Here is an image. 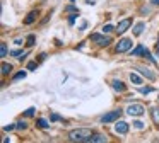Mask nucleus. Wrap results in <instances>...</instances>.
<instances>
[{"label": "nucleus", "instance_id": "f257e3e1", "mask_svg": "<svg viewBox=\"0 0 159 143\" xmlns=\"http://www.w3.org/2000/svg\"><path fill=\"white\" fill-rule=\"evenodd\" d=\"M91 135H93V131H91L89 128H79V129H74V131H70L69 140H70V141L82 143V141H87V140L91 138Z\"/></svg>", "mask_w": 159, "mask_h": 143}, {"label": "nucleus", "instance_id": "f03ea898", "mask_svg": "<svg viewBox=\"0 0 159 143\" xmlns=\"http://www.w3.org/2000/svg\"><path fill=\"white\" fill-rule=\"evenodd\" d=\"M120 116H121V111H120V109H115V111H110V112H106L104 116H101V123H103V124L115 123V121L120 119Z\"/></svg>", "mask_w": 159, "mask_h": 143}, {"label": "nucleus", "instance_id": "7ed1b4c3", "mask_svg": "<svg viewBox=\"0 0 159 143\" xmlns=\"http://www.w3.org/2000/svg\"><path fill=\"white\" fill-rule=\"evenodd\" d=\"M130 48H132V39L130 37H123V39H120L116 43L115 51H116V53H125V51H128Z\"/></svg>", "mask_w": 159, "mask_h": 143}, {"label": "nucleus", "instance_id": "20e7f679", "mask_svg": "<svg viewBox=\"0 0 159 143\" xmlns=\"http://www.w3.org/2000/svg\"><path fill=\"white\" fill-rule=\"evenodd\" d=\"M127 112L130 116H134V118H139V116H142L145 112V107L142 104H128Z\"/></svg>", "mask_w": 159, "mask_h": 143}, {"label": "nucleus", "instance_id": "39448f33", "mask_svg": "<svg viewBox=\"0 0 159 143\" xmlns=\"http://www.w3.org/2000/svg\"><path fill=\"white\" fill-rule=\"evenodd\" d=\"M89 39L93 41V43H96L98 46H108V44L111 43V37L103 36V34H91Z\"/></svg>", "mask_w": 159, "mask_h": 143}, {"label": "nucleus", "instance_id": "423d86ee", "mask_svg": "<svg viewBox=\"0 0 159 143\" xmlns=\"http://www.w3.org/2000/svg\"><path fill=\"white\" fill-rule=\"evenodd\" d=\"M132 22H134V19H132V17H127V19H123V20L118 22V26H116V29H115V31H116L118 34H123L125 31L132 26Z\"/></svg>", "mask_w": 159, "mask_h": 143}, {"label": "nucleus", "instance_id": "0eeeda50", "mask_svg": "<svg viewBox=\"0 0 159 143\" xmlns=\"http://www.w3.org/2000/svg\"><path fill=\"white\" fill-rule=\"evenodd\" d=\"M128 123L125 121H116V124H115V131L118 133V135H125V133H128Z\"/></svg>", "mask_w": 159, "mask_h": 143}, {"label": "nucleus", "instance_id": "6e6552de", "mask_svg": "<svg viewBox=\"0 0 159 143\" xmlns=\"http://www.w3.org/2000/svg\"><path fill=\"white\" fill-rule=\"evenodd\" d=\"M147 48L144 46V44H139L137 48H135V50H132V56H145V54H147Z\"/></svg>", "mask_w": 159, "mask_h": 143}, {"label": "nucleus", "instance_id": "1a4fd4ad", "mask_svg": "<svg viewBox=\"0 0 159 143\" xmlns=\"http://www.w3.org/2000/svg\"><path fill=\"white\" fill-rule=\"evenodd\" d=\"M135 70H137L139 73H142L145 78H149V80H154L156 78V73H151V72H149L147 68H144V67H135Z\"/></svg>", "mask_w": 159, "mask_h": 143}, {"label": "nucleus", "instance_id": "9d476101", "mask_svg": "<svg viewBox=\"0 0 159 143\" xmlns=\"http://www.w3.org/2000/svg\"><path fill=\"white\" fill-rule=\"evenodd\" d=\"M111 87H113L116 92H120V94L127 90V85H125L121 80H113V82H111Z\"/></svg>", "mask_w": 159, "mask_h": 143}, {"label": "nucleus", "instance_id": "9b49d317", "mask_svg": "<svg viewBox=\"0 0 159 143\" xmlns=\"http://www.w3.org/2000/svg\"><path fill=\"white\" fill-rule=\"evenodd\" d=\"M87 141H89V143H103V141H106V135H98V133L94 135V133H93Z\"/></svg>", "mask_w": 159, "mask_h": 143}, {"label": "nucleus", "instance_id": "f8f14e48", "mask_svg": "<svg viewBox=\"0 0 159 143\" xmlns=\"http://www.w3.org/2000/svg\"><path fill=\"white\" fill-rule=\"evenodd\" d=\"M36 17H38V10H31V12L28 14V17L24 19V24H33L36 20Z\"/></svg>", "mask_w": 159, "mask_h": 143}, {"label": "nucleus", "instance_id": "ddd939ff", "mask_svg": "<svg viewBox=\"0 0 159 143\" xmlns=\"http://www.w3.org/2000/svg\"><path fill=\"white\" fill-rule=\"evenodd\" d=\"M151 118L154 121V124H159V107H151Z\"/></svg>", "mask_w": 159, "mask_h": 143}, {"label": "nucleus", "instance_id": "4468645a", "mask_svg": "<svg viewBox=\"0 0 159 143\" xmlns=\"http://www.w3.org/2000/svg\"><path fill=\"white\" fill-rule=\"evenodd\" d=\"M144 27H145V22H137V24H135V27H134V34H135V36H140L142 31H144Z\"/></svg>", "mask_w": 159, "mask_h": 143}, {"label": "nucleus", "instance_id": "2eb2a0df", "mask_svg": "<svg viewBox=\"0 0 159 143\" xmlns=\"http://www.w3.org/2000/svg\"><path fill=\"white\" fill-rule=\"evenodd\" d=\"M130 82H132V84H135V85H142V84H144L142 78L139 77L137 73H130Z\"/></svg>", "mask_w": 159, "mask_h": 143}, {"label": "nucleus", "instance_id": "dca6fc26", "mask_svg": "<svg viewBox=\"0 0 159 143\" xmlns=\"http://www.w3.org/2000/svg\"><path fill=\"white\" fill-rule=\"evenodd\" d=\"M12 72V65L9 63H2V75H9Z\"/></svg>", "mask_w": 159, "mask_h": 143}, {"label": "nucleus", "instance_id": "f3484780", "mask_svg": "<svg viewBox=\"0 0 159 143\" xmlns=\"http://www.w3.org/2000/svg\"><path fill=\"white\" fill-rule=\"evenodd\" d=\"M0 56L2 58L7 56V44L5 43H0Z\"/></svg>", "mask_w": 159, "mask_h": 143}, {"label": "nucleus", "instance_id": "a211bd4d", "mask_svg": "<svg viewBox=\"0 0 159 143\" xmlns=\"http://www.w3.org/2000/svg\"><path fill=\"white\" fill-rule=\"evenodd\" d=\"M139 90H140V94L147 95V94H151V92H154V87H140Z\"/></svg>", "mask_w": 159, "mask_h": 143}, {"label": "nucleus", "instance_id": "6ab92c4d", "mask_svg": "<svg viewBox=\"0 0 159 143\" xmlns=\"http://www.w3.org/2000/svg\"><path fill=\"white\" fill-rule=\"evenodd\" d=\"M36 123H38L39 128H48V121H46V119H43V118H39Z\"/></svg>", "mask_w": 159, "mask_h": 143}, {"label": "nucleus", "instance_id": "aec40b11", "mask_svg": "<svg viewBox=\"0 0 159 143\" xmlns=\"http://www.w3.org/2000/svg\"><path fill=\"white\" fill-rule=\"evenodd\" d=\"M34 41H36V36H34V34H29V36H28V43H26V44H28V46H33Z\"/></svg>", "mask_w": 159, "mask_h": 143}, {"label": "nucleus", "instance_id": "412c9836", "mask_svg": "<svg viewBox=\"0 0 159 143\" xmlns=\"http://www.w3.org/2000/svg\"><path fill=\"white\" fill-rule=\"evenodd\" d=\"M26 77V72H19V73H16L14 77H12V80H21V78Z\"/></svg>", "mask_w": 159, "mask_h": 143}, {"label": "nucleus", "instance_id": "4be33fe9", "mask_svg": "<svg viewBox=\"0 0 159 143\" xmlns=\"http://www.w3.org/2000/svg\"><path fill=\"white\" fill-rule=\"evenodd\" d=\"M101 31H103V34L104 32H111V31H113V26H111V24H106V26H103V29H101Z\"/></svg>", "mask_w": 159, "mask_h": 143}, {"label": "nucleus", "instance_id": "5701e85b", "mask_svg": "<svg viewBox=\"0 0 159 143\" xmlns=\"http://www.w3.org/2000/svg\"><path fill=\"white\" fill-rule=\"evenodd\" d=\"M11 54H12V56H16V58H17V60H19V58H21V56H22V54H24V53H22L21 50H14V51H12Z\"/></svg>", "mask_w": 159, "mask_h": 143}, {"label": "nucleus", "instance_id": "b1692460", "mask_svg": "<svg viewBox=\"0 0 159 143\" xmlns=\"http://www.w3.org/2000/svg\"><path fill=\"white\" fill-rule=\"evenodd\" d=\"M34 111H36V109H34V107H29V109H28V111H26V112H24V116H28V118H31V116H34Z\"/></svg>", "mask_w": 159, "mask_h": 143}, {"label": "nucleus", "instance_id": "393cba45", "mask_svg": "<svg viewBox=\"0 0 159 143\" xmlns=\"http://www.w3.org/2000/svg\"><path fill=\"white\" fill-rule=\"evenodd\" d=\"M16 128H17V129H26V128H28V124H26L24 121H19L17 124H16Z\"/></svg>", "mask_w": 159, "mask_h": 143}, {"label": "nucleus", "instance_id": "a878e982", "mask_svg": "<svg viewBox=\"0 0 159 143\" xmlns=\"http://www.w3.org/2000/svg\"><path fill=\"white\" fill-rule=\"evenodd\" d=\"M36 67H38V63H36V61H29V63H28V70H34Z\"/></svg>", "mask_w": 159, "mask_h": 143}, {"label": "nucleus", "instance_id": "bb28decb", "mask_svg": "<svg viewBox=\"0 0 159 143\" xmlns=\"http://www.w3.org/2000/svg\"><path fill=\"white\" fill-rule=\"evenodd\" d=\"M75 19H77V12H75V14H72V15L69 17V24H70V26H72V24L75 22Z\"/></svg>", "mask_w": 159, "mask_h": 143}, {"label": "nucleus", "instance_id": "cd10ccee", "mask_svg": "<svg viewBox=\"0 0 159 143\" xmlns=\"http://www.w3.org/2000/svg\"><path fill=\"white\" fill-rule=\"evenodd\" d=\"M134 126H135L137 129H144V123H142V121H135Z\"/></svg>", "mask_w": 159, "mask_h": 143}, {"label": "nucleus", "instance_id": "c85d7f7f", "mask_svg": "<svg viewBox=\"0 0 159 143\" xmlns=\"http://www.w3.org/2000/svg\"><path fill=\"white\" fill-rule=\"evenodd\" d=\"M63 118H60L58 114H52V121H62Z\"/></svg>", "mask_w": 159, "mask_h": 143}, {"label": "nucleus", "instance_id": "c756f323", "mask_svg": "<svg viewBox=\"0 0 159 143\" xmlns=\"http://www.w3.org/2000/svg\"><path fill=\"white\" fill-rule=\"evenodd\" d=\"M16 126L14 124H9V126H4V131H12V129H14Z\"/></svg>", "mask_w": 159, "mask_h": 143}, {"label": "nucleus", "instance_id": "7c9ffc66", "mask_svg": "<svg viewBox=\"0 0 159 143\" xmlns=\"http://www.w3.org/2000/svg\"><path fill=\"white\" fill-rule=\"evenodd\" d=\"M67 10H69V12H70V10H77V7L75 5H69V7H67ZM77 12H79V10H77Z\"/></svg>", "mask_w": 159, "mask_h": 143}, {"label": "nucleus", "instance_id": "2f4dec72", "mask_svg": "<svg viewBox=\"0 0 159 143\" xmlns=\"http://www.w3.org/2000/svg\"><path fill=\"white\" fill-rule=\"evenodd\" d=\"M86 3H89V5H94L96 2H94V0H86Z\"/></svg>", "mask_w": 159, "mask_h": 143}, {"label": "nucleus", "instance_id": "473e14b6", "mask_svg": "<svg viewBox=\"0 0 159 143\" xmlns=\"http://www.w3.org/2000/svg\"><path fill=\"white\" fill-rule=\"evenodd\" d=\"M156 53H157V56H159V41H157V44H156Z\"/></svg>", "mask_w": 159, "mask_h": 143}, {"label": "nucleus", "instance_id": "72a5a7b5", "mask_svg": "<svg viewBox=\"0 0 159 143\" xmlns=\"http://www.w3.org/2000/svg\"><path fill=\"white\" fill-rule=\"evenodd\" d=\"M152 3H154V5H159V0H151Z\"/></svg>", "mask_w": 159, "mask_h": 143}, {"label": "nucleus", "instance_id": "f704fd0d", "mask_svg": "<svg viewBox=\"0 0 159 143\" xmlns=\"http://www.w3.org/2000/svg\"><path fill=\"white\" fill-rule=\"evenodd\" d=\"M70 2H75V0H70Z\"/></svg>", "mask_w": 159, "mask_h": 143}, {"label": "nucleus", "instance_id": "c9c22d12", "mask_svg": "<svg viewBox=\"0 0 159 143\" xmlns=\"http://www.w3.org/2000/svg\"><path fill=\"white\" fill-rule=\"evenodd\" d=\"M157 41H159V36H157Z\"/></svg>", "mask_w": 159, "mask_h": 143}, {"label": "nucleus", "instance_id": "e433bc0d", "mask_svg": "<svg viewBox=\"0 0 159 143\" xmlns=\"http://www.w3.org/2000/svg\"><path fill=\"white\" fill-rule=\"evenodd\" d=\"M157 99H159V97H157Z\"/></svg>", "mask_w": 159, "mask_h": 143}]
</instances>
